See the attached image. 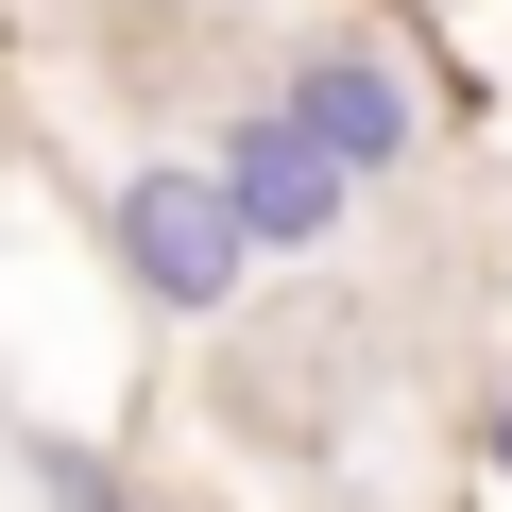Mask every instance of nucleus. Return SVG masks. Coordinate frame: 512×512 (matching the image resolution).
I'll return each instance as SVG.
<instances>
[{
  "instance_id": "obj_1",
  "label": "nucleus",
  "mask_w": 512,
  "mask_h": 512,
  "mask_svg": "<svg viewBox=\"0 0 512 512\" xmlns=\"http://www.w3.org/2000/svg\"><path fill=\"white\" fill-rule=\"evenodd\" d=\"M86 239H103V291H120L154 342H222V325L256 308V239H239V205H222V171H205L188 137L103 154V171H86Z\"/></svg>"
},
{
  "instance_id": "obj_2",
  "label": "nucleus",
  "mask_w": 512,
  "mask_h": 512,
  "mask_svg": "<svg viewBox=\"0 0 512 512\" xmlns=\"http://www.w3.org/2000/svg\"><path fill=\"white\" fill-rule=\"evenodd\" d=\"M256 86H274L376 205H393V188L427 171V137H444V86H427V52H410L393 18H291L274 52H256Z\"/></svg>"
},
{
  "instance_id": "obj_3",
  "label": "nucleus",
  "mask_w": 512,
  "mask_h": 512,
  "mask_svg": "<svg viewBox=\"0 0 512 512\" xmlns=\"http://www.w3.org/2000/svg\"><path fill=\"white\" fill-rule=\"evenodd\" d=\"M205 171H222V205H239V239H256V274H325V256L376 222V188L274 103V86H222L205 103V137H188Z\"/></svg>"
},
{
  "instance_id": "obj_4",
  "label": "nucleus",
  "mask_w": 512,
  "mask_h": 512,
  "mask_svg": "<svg viewBox=\"0 0 512 512\" xmlns=\"http://www.w3.org/2000/svg\"><path fill=\"white\" fill-rule=\"evenodd\" d=\"M18 478H35V512H154V495H137V461H120V444H86V427H35V444H18Z\"/></svg>"
},
{
  "instance_id": "obj_5",
  "label": "nucleus",
  "mask_w": 512,
  "mask_h": 512,
  "mask_svg": "<svg viewBox=\"0 0 512 512\" xmlns=\"http://www.w3.org/2000/svg\"><path fill=\"white\" fill-rule=\"evenodd\" d=\"M461 478H478V495H495V512H512V376H495V393H478V410H461Z\"/></svg>"
}]
</instances>
